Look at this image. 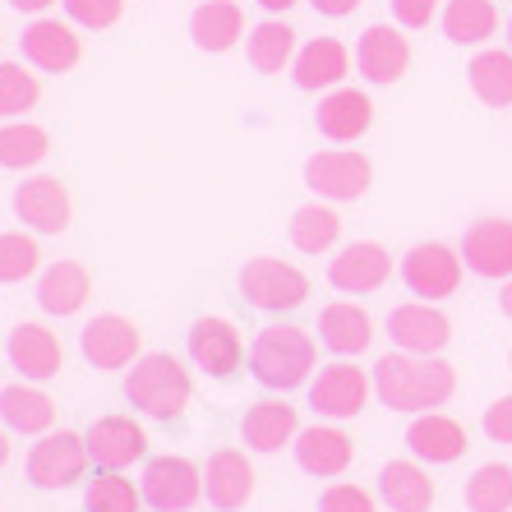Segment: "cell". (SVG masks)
<instances>
[{
	"label": "cell",
	"instance_id": "7bdbcfd3",
	"mask_svg": "<svg viewBox=\"0 0 512 512\" xmlns=\"http://www.w3.org/2000/svg\"><path fill=\"white\" fill-rule=\"evenodd\" d=\"M485 434L494 443H512V393L499 397V402L485 411Z\"/></svg>",
	"mask_w": 512,
	"mask_h": 512
},
{
	"label": "cell",
	"instance_id": "2e32d148",
	"mask_svg": "<svg viewBox=\"0 0 512 512\" xmlns=\"http://www.w3.org/2000/svg\"><path fill=\"white\" fill-rule=\"evenodd\" d=\"M462 263L485 282H508L512 277V222L508 217H480L462 236Z\"/></svg>",
	"mask_w": 512,
	"mask_h": 512
},
{
	"label": "cell",
	"instance_id": "7c38bea8",
	"mask_svg": "<svg viewBox=\"0 0 512 512\" xmlns=\"http://www.w3.org/2000/svg\"><path fill=\"white\" fill-rule=\"evenodd\" d=\"M185 346H190V360L208 374V379H231V374L245 365V337L236 333V323L217 319V314L194 319Z\"/></svg>",
	"mask_w": 512,
	"mask_h": 512
},
{
	"label": "cell",
	"instance_id": "74e56055",
	"mask_svg": "<svg viewBox=\"0 0 512 512\" xmlns=\"http://www.w3.org/2000/svg\"><path fill=\"white\" fill-rule=\"evenodd\" d=\"M143 489L125 480V471H97L84 489V512H139Z\"/></svg>",
	"mask_w": 512,
	"mask_h": 512
},
{
	"label": "cell",
	"instance_id": "d4e9b609",
	"mask_svg": "<svg viewBox=\"0 0 512 512\" xmlns=\"http://www.w3.org/2000/svg\"><path fill=\"white\" fill-rule=\"evenodd\" d=\"M319 342L333 351L337 360H356L370 351L374 342V319L365 305L356 300H333V305H323L319 314Z\"/></svg>",
	"mask_w": 512,
	"mask_h": 512
},
{
	"label": "cell",
	"instance_id": "8d00e7d4",
	"mask_svg": "<svg viewBox=\"0 0 512 512\" xmlns=\"http://www.w3.org/2000/svg\"><path fill=\"white\" fill-rule=\"evenodd\" d=\"M42 79L24 60H0V120H24V111L37 107Z\"/></svg>",
	"mask_w": 512,
	"mask_h": 512
},
{
	"label": "cell",
	"instance_id": "e575fe53",
	"mask_svg": "<svg viewBox=\"0 0 512 512\" xmlns=\"http://www.w3.org/2000/svg\"><path fill=\"white\" fill-rule=\"evenodd\" d=\"M51 153V134L28 120H5L0 125V167L5 171H33Z\"/></svg>",
	"mask_w": 512,
	"mask_h": 512
},
{
	"label": "cell",
	"instance_id": "bcb514c9",
	"mask_svg": "<svg viewBox=\"0 0 512 512\" xmlns=\"http://www.w3.org/2000/svg\"><path fill=\"white\" fill-rule=\"evenodd\" d=\"M499 310H503V319H512V277L503 282V291H499Z\"/></svg>",
	"mask_w": 512,
	"mask_h": 512
},
{
	"label": "cell",
	"instance_id": "b9f144b4",
	"mask_svg": "<svg viewBox=\"0 0 512 512\" xmlns=\"http://www.w3.org/2000/svg\"><path fill=\"white\" fill-rule=\"evenodd\" d=\"M434 14H439V0H393L397 28H429Z\"/></svg>",
	"mask_w": 512,
	"mask_h": 512
},
{
	"label": "cell",
	"instance_id": "d6a6232c",
	"mask_svg": "<svg viewBox=\"0 0 512 512\" xmlns=\"http://www.w3.org/2000/svg\"><path fill=\"white\" fill-rule=\"evenodd\" d=\"M466 79H471V93H476L485 107H494V111L512 107V51H503V47L480 51V56L466 65Z\"/></svg>",
	"mask_w": 512,
	"mask_h": 512
},
{
	"label": "cell",
	"instance_id": "7402d4cb",
	"mask_svg": "<svg viewBox=\"0 0 512 512\" xmlns=\"http://www.w3.org/2000/svg\"><path fill=\"white\" fill-rule=\"evenodd\" d=\"M203 494L217 512H240L254 499V466L240 448H217L203 466Z\"/></svg>",
	"mask_w": 512,
	"mask_h": 512
},
{
	"label": "cell",
	"instance_id": "836d02e7",
	"mask_svg": "<svg viewBox=\"0 0 512 512\" xmlns=\"http://www.w3.org/2000/svg\"><path fill=\"white\" fill-rule=\"evenodd\" d=\"M342 240V217L333 203H300L291 213V245L300 254H328Z\"/></svg>",
	"mask_w": 512,
	"mask_h": 512
},
{
	"label": "cell",
	"instance_id": "60d3db41",
	"mask_svg": "<svg viewBox=\"0 0 512 512\" xmlns=\"http://www.w3.org/2000/svg\"><path fill=\"white\" fill-rule=\"evenodd\" d=\"M319 512H379V508H374L370 489L351 485V480H333V485L319 494Z\"/></svg>",
	"mask_w": 512,
	"mask_h": 512
},
{
	"label": "cell",
	"instance_id": "681fc988",
	"mask_svg": "<svg viewBox=\"0 0 512 512\" xmlns=\"http://www.w3.org/2000/svg\"><path fill=\"white\" fill-rule=\"evenodd\" d=\"M508 51H512V19H508Z\"/></svg>",
	"mask_w": 512,
	"mask_h": 512
},
{
	"label": "cell",
	"instance_id": "e0dca14e",
	"mask_svg": "<svg viewBox=\"0 0 512 512\" xmlns=\"http://www.w3.org/2000/svg\"><path fill=\"white\" fill-rule=\"evenodd\" d=\"M24 60L42 74H70L79 60H84V37L74 33V24H60V19H33L19 37Z\"/></svg>",
	"mask_w": 512,
	"mask_h": 512
},
{
	"label": "cell",
	"instance_id": "d590c367",
	"mask_svg": "<svg viewBox=\"0 0 512 512\" xmlns=\"http://www.w3.org/2000/svg\"><path fill=\"white\" fill-rule=\"evenodd\" d=\"M466 508L471 512H512V466L485 462L466 480Z\"/></svg>",
	"mask_w": 512,
	"mask_h": 512
},
{
	"label": "cell",
	"instance_id": "c3c4849f",
	"mask_svg": "<svg viewBox=\"0 0 512 512\" xmlns=\"http://www.w3.org/2000/svg\"><path fill=\"white\" fill-rule=\"evenodd\" d=\"M5 462H10V429L0 425V466H5Z\"/></svg>",
	"mask_w": 512,
	"mask_h": 512
},
{
	"label": "cell",
	"instance_id": "4dcf8cb0",
	"mask_svg": "<svg viewBox=\"0 0 512 512\" xmlns=\"http://www.w3.org/2000/svg\"><path fill=\"white\" fill-rule=\"evenodd\" d=\"M300 42H296V28L282 24V19H263V24L250 28V42H245V56L259 74H282L291 70Z\"/></svg>",
	"mask_w": 512,
	"mask_h": 512
},
{
	"label": "cell",
	"instance_id": "4fadbf2b",
	"mask_svg": "<svg viewBox=\"0 0 512 512\" xmlns=\"http://www.w3.org/2000/svg\"><path fill=\"white\" fill-rule=\"evenodd\" d=\"M388 337H393L397 351H411V356H439L443 346L453 342V323L439 305L429 300H406L388 314Z\"/></svg>",
	"mask_w": 512,
	"mask_h": 512
},
{
	"label": "cell",
	"instance_id": "52a82bcc",
	"mask_svg": "<svg viewBox=\"0 0 512 512\" xmlns=\"http://www.w3.org/2000/svg\"><path fill=\"white\" fill-rule=\"evenodd\" d=\"M374 397V374L356 360H333L310 379V406L323 420H356Z\"/></svg>",
	"mask_w": 512,
	"mask_h": 512
},
{
	"label": "cell",
	"instance_id": "277c9868",
	"mask_svg": "<svg viewBox=\"0 0 512 512\" xmlns=\"http://www.w3.org/2000/svg\"><path fill=\"white\" fill-rule=\"evenodd\" d=\"M402 282L406 291L416 300H429V305H439V300L457 296L462 291V277H466V263H462V250L453 245H443V240H420L411 245L402 259Z\"/></svg>",
	"mask_w": 512,
	"mask_h": 512
},
{
	"label": "cell",
	"instance_id": "f907efd6",
	"mask_svg": "<svg viewBox=\"0 0 512 512\" xmlns=\"http://www.w3.org/2000/svg\"><path fill=\"white\" fill-rule=\"evenodd\" d=\"M508 360H512V356H508Z\"/></svg>",
	"mask_w": 512,
	"mask_h": 512
},
{
	"label": "cell",
	"instance_id": "f546056e",
	"mask_svg": "<svg viewBox=\"0 0 512 512\" xmlns=\"http://www.w3.org/2000/svg\"><path fill=\"white\" fill-rule=\"evenodd\" d=\"M434 480H429L425 462H388L379 471V499L393 512H429L434 508Z\"/></svg>",
	"mask_w": 512,
	"mask_h": 512
},
{
	"label": "cell",
	"instance_id": "ee69618b",
	"mask_svg": "<svg viewBox=\"0 0 512 512\" xmlns=\"http://www.w3.org/2000/svg\"><path fill=\"white\" fill-rule=\"evenodd\" d=\"M310 5L323 14V19H346V14H356L365 0H310Z\"/></svg>",
	"mask_w": 512,
	"mask_h": 512
},
{
	"label": "cell",
	"instance_id": "30bf717a",
	"mask_svg": "<svg viewBox=\"0 0 512 512\" xmlns=\"http://www.w3.org/2000/svg\"><path fill=\"white\" fill-rule=\"evenodd\" d=\"M14 213L37 236H60V231H70V217H74L70 185L60 176H28L14 190Z\"/></svg>",
	"mask_w": 512,
	"mask_h": 512
},
{
	"label": "cell",
	"instance_id": "f6af8a7d",
	"mask_svg": "<svg viewBox=\"0 0 512 512\" xmlns=\"http://www.w3.org/2000/svg\"><path fill=\"white\" fill-rule=\"evenodd\" d=\"M10 5H14L19 14H33V19H42V14H47L56 0H10Z\"/></svg>",
	"mask_w": 512,
	"mask_h": 512
},
{
	"label": "cell",
	"instance_id": "f1b7e54d",
	"mask_svg": "<svg viewBox=\"0 0 512 512\" xmlns=\"http://www.w3.org/2000/svg\"><path fill=\"white\" fill-rule=\"evenodd\" d=\"M190 37L194 47L208 56H222L245 37V10L236 0H199L190 14Z\"/></svg>",
	"mask_w": 512,
	"mask_h": 512
},
{
	"label": "cell",
	"instance_id": "8992f818",
	"mask_svg": "<svg viewBox=\"0 0 512 512\" xmlns=\"http://www.w3.org/2000/svg\"><path fill=\"white\" fill-rule=\"evenodd\" d=\"M88 439L74 429H51L28 448V480L37 489H70L88 476Z\"/></svg>",
	"mask_w": 512,
	"mask_h": 512
},
{
	"label": "cell",
	"instance_id": "83f0119b",
	"mask_svg": "<svg viewBox=\"0 0 512 512\" xmlns=\"http://www.w3.org/2000/svg\"><path fill=\"white\" fill-rule=\"evenodd\" d=\"M0 425L10 429V434H28V439H42L51 434L56 425V402L42 393V383H10V388H0Z\"/></svg>",
	"mask_w": 512,
	"mask_h": 512
},
{
	"label": "cell",
	"instance_id": "5bb4252c",
	"mask_svg": "<svg viewBox=\"0 0 512 512\" xmlns=\"http://www.w3.org/2000/svg\"><path fill=\"white\" fill-rule=\"evenodd\" d=\"M356 70L365 84L393 88L406 70H411V42L402 28L393 24H370L356 42Z\"/></svg>",
	"mask_w": 512,
	"mask_h": 512
},
{
	"label": "cell",
	"instance_id": "ba28073f",
	"mask_svg": "<svg viewBox=\"0 0 512 512\" xmlns=\"http://www.w3.org/2000/svg\"><path fill=\"white\" fill-rule=\"evenodd\" d=\"M305 185L328 203H356L374 185V162L356 148H323L305 162Z\"/></svg>",
	"mask_w": 512,
	"mask_h": 512
},
{
	"label": "cell",
	"instance_id": "5b68a950",
	"mask_svg": "<svg viewBox=\"0 0 512 512\" xmlns=\"http://www.w3.org/2000/svg\"><path fill=\"white\" fill-rule=\"evenodd\" d=\"M236 282H240V296L263 314L296 310V305H305V296H310V277L300 273L291 259H273V254L250 259L240 268Z\"/></svg>",
	"mask_w": 512,
	"mask_h": 512
},
{
	"label": "cell",
	"instance_id": "ffe728a7",
	"mask_svg": "<svg viewBox=\"0 0 512 512\" xmlns=\"http://www.w3.org/2000/svg\"><path fill=\"white\" fill-rule=\"evenodd\" d=\"M5 351H10V365L19 370V379L28 383H51L65 370V346L47 323H19L10 342H5Z\"/></svg>",
	"mask_w": 512,
	"mask_h": 512
},
{
	"label": "cell",
	"instance_id": "d6986e66",
	"mask_svg": "<svg viewBox=\"0 0 512 512\" xmlns=\"http://www.w3.org/2000/svg\"><path fill=\"white\" fill-rule=\"evenodd\" d=\"M351 74V51L342 37H310L291 60V84L300 93H333Z\"/></svg>",
	"mask_w": 512,
	"mask_h": 512
},
{
	"label": "cell",
	"instance_id": "44dd1931",
	"mask_svg": "<svg viewBox=\"0 0 512 512\" xmlns=\"http://www.w3.org/2000/svg\"><path fill=\"white\" fill-rule=\"evenodd\" d=\"M291 448H296V466L314 480H337L346 466L356 462V443L346 439L337 425H323V420L300 429Z\"/></svg>",
	"mask_w": 512,
	"mask_h": 512
},
{
	"label": "cell",
	"instance_id": "4316f807",
	"mask_svg": "<svg viewBox=\"0 0 512 512\" xmlns=\"http://www.w3.org/2000/svg\"><path fill=\"white\" fill-rule=\"evenodd\" d=\"M406 448L425 466H448L466 453V429L453 416H443V411H425V416L406 425Z\"/></svg>",
	"mask_w": 512,
	"mask_h": 512
},
{
	"label": "cell",
	"instance_id": "f35d334b",
	"mask_svg": "<svg viewBox=\"0 0 512 512\" xmlns=\"http://www.w3.org/2000/svg\"><path fill=\"white\" fill-rule=\"evenodd\" d=\"M42 268V245L28 231H0V286L28 282Z\"/></svg>",
	"mask_w": 512,
	"mask_h": 512
},
{
	"label": "cell",
	"instance_id": "6da1fadb",
	"mask_svg": "<svg viewBox=\"0 0 512 512\" xmlns=\"http://www.w3.org/2000/svg\"><path fill=\"white\" fill-rule=\"evenodd\" d=\"M374 397L388 411L402 416H425L448 406V397L457 393V370L443 356H411V351H388L374 365Z\"/></svg>",
	"mask_w": 512,
	"mask_h": 512
},
{
	"label": "cell",
	"instance_id": "ac0fdd59",
	"mask_svg": "<svg viewBox=\"0 0 512 512\" xmlns=\"http://www.w3.org/2000/svg\"><path fill=\"white\" fill-rule=\"evenodd\" d=\"M79 346H84L88 365H97V370H130L134 360H139L143 333L125 314H97V319L84 323Z\"/></svg>",
	"mask_w": 512,
	"mask_h": 512
},
{
	"label": "cell",
	"instance_id": "3957f363",
	"mask_svg": "<svg viewBox=\"0 0 512 512\" xmlns=\"http://www.w3.org/2000/svg\"><path fill=\"white\" fill-rule=\"evenodd\" d=\"M125 397L153 420H180L194 397V379L171 351H148L125 370Z\"/></svg>",
	"mask_w": 512,
	"mask_h": 512
},
{
	"label": "cell",
	"instance_id": "484cf974",
	"mask_svg": "<svg viewBox=\"0 0 512 512\" xmlns=\"http://www.w3.org/2000/svg\"><path fill=\"white\" fill-rule=\"evenodd\" d=\"M314 125H319L323 139L333 143H356L360 134L374 125V102L370 93L360 88H333V93L319 97V111H314Z\"/></svg>",
	"mask_w": 512,
	"mask_h": 512
},
{
	"label": "cell",
	"instance_id": "603a6c76",
	"mask_svg": "<svg viewBox=\"0 0 512 512\" xmlns=\"http://www.w3.org/2000/svg\"><path fill=\"white\" fill-rule=\"evenodd\" d=\"M300 416L286 397H263L240 416V443L250 453H282L286 443H296Z\"/></svg>",
	"mask_w": 512,
	"mask_h": 512
},
{
	"label": "cell",
	"instance_id": "8fae6325",
	"mask_svg": "<svg viewBox=\"0 0 512 512\" xmlns=\"http://www.w3.org/2000/svg\"><path fill=\"white\" fill-rule=\"evenodd\" d=\"M393 277V254L383 250L379 240H356V245H342L337 259L328 263V282L342 296H374L383 291Z\"/></svg>",
	"mask_w": 512,
	"mask_h": 512
},
{
	"label": "cell",
	"instance_id": "9a60e30c",
	"mask_svg": "<svg viewBox=\"0 0 512 512\" xmlns=\"http://www.w3.org/2000/svg\"><path fill=\"white\" fill-rule=\"evenodd\" d=\"M84 439L97 471H125V466L148 457V434L134 416H97L84 429Z\"/></svg>",
	"mask_w": 512,
	"mask_h": 512
},
{
	"label": "cell",
	"instance_id": "7a4b0ae2",
	"mask_svg": "<svg viewBox=\"0 0 512 512\" xmlns=\"http://www.w3.org/2000/svg\"><path fill=\"white\" fill-rule=\"evenodd\" d=\"M314 365H319V342L296 323H268L250 342V374L273 393L305 388Z\"/></svg>",
	"mask_w": 512,
	"mask_h": 512
},
{
	"label": "cell",
	"instance_id": "9c48e42d",
	"mask_svg": "<svg viewBox=\"0 0 512 512\" xmlns=\"http://www.w3.org/2000/svg\"><path fill=\"white\" fill-rule=\"evenodd\" d=\"M143 503L153 512H190L203 499V471L190 457H153L143 466Z\"/></svg>",
	"mask_w": 512,
	"mask_h": 512
},
{
	"label": "cell",
	"instance_id": "1f68e13d",
	"mask_svg": "<svg viewBox=\"0 0 512 512\" xmlns=\"http://www.w3.org/2000/svg\"><path fill=\"white\" fill-rule=\"evenodd\" d=\"M499 28V10L494 0H448L443 5V37L457 47H480Z\"/></svg>",
	"mask_w": 512,
	"mask_h": 512
},
{
	"label": "cell",
	"instance_id": "cb8c5ba5",
	"mask_svg": "<svg viewBox=\"0 0 512 512\" xmlns=\"http://www.w3.org/2000/svg\"><path fill=\"white\" fill-rule=\"evenodd\" d=\"M88 296H93V273H88L79 259H56L37 277V305H42L51 319L79 314L88 305Z\"/></svg>",
	"mask_w": 512,
	"mask_h": 512
},
{
	"label": "cell",
	"instance_id": "ab89813d",
	"mask_svg": "<svg viewBox=\"0 0 512 512\" xmlns=\"http://www.w3.org/2000/svg\"><path fill=\"white\" fill-rule=\"evenodd\" d=\"M65 14H70L74 28H88V33H107V28L120 24L125 14V0H60Z\"/></svg>",
	"mask_w": 512,
	"mask_h": 512
},
{
	"label": "cell",
	"instance_id": "7dc6e473",
	"mask_svg": "<svg viewBox=\"0 0 512 512\" xmlns=\"http://www.w3.org/2000/svg\"><path fill=\"white\" fill-rule=\"evenodd\" d=\"M259 5H263V10H268V14H286V10H291V5H296V0H259Z\"/></svg>",
	"mask_w": 512,
	"mask_h": 512
}]
</instances>
